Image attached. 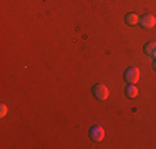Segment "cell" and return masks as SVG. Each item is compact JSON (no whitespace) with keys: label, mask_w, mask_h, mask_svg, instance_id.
I'll return each mask as SVG.
<instances>
[{"label":"cell","mask_w":156,"mask_h":149,"mask_svg":"<svg viewBox=\"0 0 156 149\" xmlns=\"http://www.w3.org/2000/svg\"><path fill=\"white\" fill-rule=\"evenodd\" d=\"M153 68H154V71H156V60H154V63H153Z\"/></svg>","instance_id":"9"},{"label":"cell","mask_w":156,"mask_h":149,"mask_svg":"<svg viewBox=\"0 0 156 149\" xmlns=\"http://www.w3.org/2000/svg\"><path fill=\"white\" fill-rule=\"evenodd\" d=\"M140 25L143 28H153L156 25V17H154V15H151V13L143 15V17L140 18Z\"/></svg>","instance_id":"4"},{"label":"cell","mask_w":156,"mask_h":149,"mask_svg":"<svg viewBox=\"0 0 156 149\" xmlns=\"http://www.w3.org/2000/svg\"><path fill=\"white\" fill-rule=\"evenodd\" d=\"M7 111H9V109H7V104H0V116H2V118H5V114H7Z\"/></svg>","instance_id":"8"},{"label":"cell","mask_w":156,"mask_h":149,"mask_svg":"<svg viewBox=\"0 0 156 149\" xmlns=\"http://www.w3.org/2000/svg\"><path fill=\"white\" fill-rule=\"evenodd\" d=\"M90 137L93 141H96V143H100V141L105 139V128L100 124H95L90 128Z\"/></svg>","instance_id":"3"},{"label":"cell","mask_w":156,"mask_h":149,"mask_svg":"<svg viewBox=\"0 0 156 149\" xmlns=\"http://www.w3.org/2000/svg\"><path fill=\"white\" fill-rule=\"evenodd\" d=\"M153 58H154V60H156V55H154V57H153Z\"/></svg>","instance_id":"10"},{"label":"cell","mask_w":156,"mask_h":149,"mask_svg":"<svg viewBox=\"0 0 156 149\" xmlns=\"http://www.w3.org/2000/svg\"><path fill=\"white\" fill-rule=\"evenodd\" d=\"M138 80H140V70L136 66H131V68H128L125 71V81L128 85H136Z\"/></svg>","instance_id":"2"},{"label":"cell","mask_w":156,"mask_h":149,"mask_svg":"<svg viewBox=\"0 0 156 149\" xmlns=\"http://www.w3.org/2000/svg\"><path fill=\"white\" fill-rule=\"evenodd\" d=\"M125 95L128 96V98H136V96H138V88H136V85H128L125 89Z\"/></svg>","instance_id":"6"},{"label":"cell","mask_w":156,"mask_h":149,"mask_svg":"<svg viewBox=\"0 0 156 149\" xmlns=\"http://www.w3.org/2000/svg\"><path fill=\"white\" fill-rule=\"evenodd\" d=\"M93 95H95V98L100 99V101H106V99H108V96H110L108 86H106V85H103V83L95 85V86H93Z\"/></svg>","instance_id":"1"},{"label":"cell","mask_w":156,"mask_h":149,"mask_svg":"<svg viewBox=\"0 0 156 149\" xmlns=\"http://www.w3.org/2000/svg\"><path fill=\"white\" fill-rule=\"evenodd\" d=\"M125 22H126L128 25H136V23H140V17H138L135 12H129V13H126Z\"/></svg>","instance_id":"5"},{"label":"cell","mask_w":156,"mask_h":149,"mask_svg":"<svg viewBox=\"0 0 156 149\" xmlns=\"http://www.w3.org/2000/svg\"><path fill=\"white\" fill-rule=\"evenodd\" d=\"M144 53L150 55V57H154L156 55V42H150L144 45Z\"/></svg>","instance_id":"7"}]
</instances>
